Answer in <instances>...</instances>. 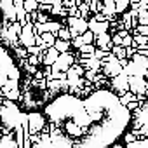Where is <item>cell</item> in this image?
Returning a JSON list of instances; mask_svg holds the SVG:
<instances>
[{"label":"cell","instance_id":"obj_3","mask_svg":"<svg viewBox=\"0 0 148 148\" xmlns=\"http://www.w3.org/2000/svg\"><path fill=\"white\" fill-rule=\"evenodd\" d=\"M70 40H64V38H56V42H54V47L59 51V54L61 52H68L70 51Z\"/></svg>","mask_w":148,"mask_h":148},{"label":"cell","instance_id":"obj_1","mask_svg":"<svg viewBox=\"0 0 148 148\" xmlns=\"http://www.w3.org/2000/svg\"><path fill=\"white\" fill-rule=\"evenodd\" d=\"M28 125H30V136L37 134L38 131H42V127L45 125V120L40 113H30L28 115Z\"/></svg>","mask_w":148,"mask_h":148},{"label":"cell","instance_id":"obj_4","mask_svg":"<svg viewBox=\"0 0 148 148\" xmlns=\"http://www.w3.org/2000/svg\"><path fill=\"white\" fill-rule=\"evenodd\" d=\"M105 2V16H108V14H113V12H117V9H115V0H103Z\"/></svg>","mask_w":148,"mask_h":148},{"label":"cell","instance_id":"obj_7","mask_svg":"<svg viewBox=\"0 0 148 148\" xmlns=\"http://www.w3.org/2000/svg\"><path fill=\"white\" fill-rule=\"evenodd\" d=\"M79 51H80L82 54H94L96 47H94L92 44H82V45L79 47Z\"/></svg>","mask_w":148,"mask_h":148},{"label":"cell","instance_id":"obj_6","mask_svg":"<svg viewBox=\"0 0 148 148\" xmlns=\"http://www.w3.org/2000/svg\"><path fill=\"white\" fill-rule=\"evenodd\" d=\"M35 9H38V0H25V11L26 12H33Z\"/></svg>","mask_w":148,"mask_h":148},{"label":"cell","instance_id":"obj_2","mask_svg":"<svg viewBox=\"0 0 148 148\" xmlns=\"http://www.w3.org/2000/svg\"><path fill=\"white\" fill-rule=\"evenodd\" d=\"M42 52H44V64H52V63L59 58V51H58L54 45H51L49 51H44V49H42Z\"/></svg>","mask_w":148,"mask_h":148},{"label":"cell","instance_id":"obj_10","mask_svg":"<svg viewBox=\"0 0 148 148\" xmlns=\"http://www.w3.org/2000/svg\"><path fill=\"white\" fill-rule=\"evenodd\" d=\"M131 44H132V37L127 33V35L122 38V45H124V47H127V45H131Z\"/></svg>","mask_w":148,"mask_h":148},{"label":"cell","instance_id":"obj_5","mask_svg":"<svg viewBox=\"0 0 148 148\" xmlns=\"http://www.w3.org/2000/svg\"><path fill=\"white\" fill-rule=\"evenodd\" d=\"M56 35H58V38H64V40H71V32H70V28L66 26H61L58 32H56Z\"/></svg>","mask_w":148,"mask_h":148},{"label":"cell","instance_id":"obj_11","mask_svg":"<svg viewBox=\"0 0 148 148\" xmlns=\"http://www.w3.org/2000/svg\"><path fill=\"white\" fill-rule=\"evenodd\" d=\"M96 21H106V16H103V14H98L96 12V18H94Z\"/></svg>","mask_w":148,"mask_h":148},{"label":"cell","instance_id":"obj_9","mask_svg":"<svg viewBox=\"0 0 148 148\" xmlns=\"http://www.w3.org/2000/svg\"><path fill=\"white\" fill-rule=\"evenodd\" d=\"M127 5H129V0H115V9H117V12H124Z\"/></svg>","mask_w":148,"mask_h":148},{"label":"cell","instance_id":"obj_8","mask_svg":"<svg viewBox=\"0 0 148 148\" xmlns=\"http://www.w3.org/2000/svg\"><path fill=\"white\" fill-rule=\"evenodd\" d=\"M112 49H113V54L117 56V59L125 58V47H124V45H113Z\"/></svg>","mask_w":148,"mask_h":148}]
</instances>
